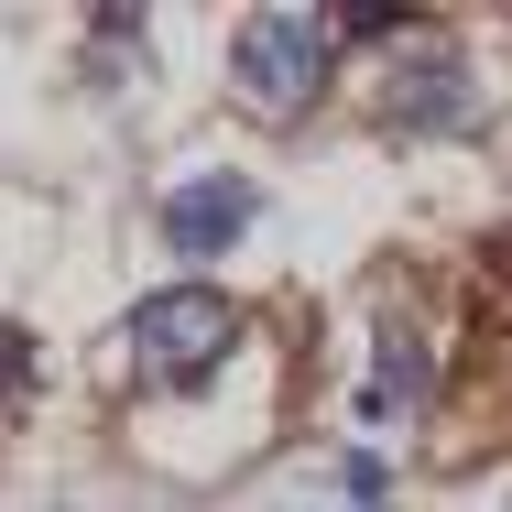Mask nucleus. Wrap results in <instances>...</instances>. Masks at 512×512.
<instances>
[{
	"label": "nucleus",
	"mask_w": 512,
	"mask_h": 512,
	"mask_svg": "<svg viewBox=\"0 0 512 512\" xmlns=\"http://www.w3.org/2000/svg\"><path fill=\"white\" fill-rule=\"evenodd\" d=\"M327 44L338 22H306V11H251L229 33V88L251 120H306L316 88H327Z\"/></svg>",
	"instance_id": "nucleus-1"
},
{
	"label": "nucleus",
	"mask_w": 512,
	"mask_h": 512,
	"mask_svg": "<svg viewBox=\"0 0 512 512\" xmlns=\"http://www.w3.org/2000/svg\"><path fill=\"white\" fill-rule=\"evenodd\" d=\"M120 349H131V382H207L229 349H240V306L229 295H207V284H175V295H153V306L120 327Z\"/></svg>",
	"instance_id": "nucleus-2"
},
{
	"label": "nucleus",
	"mask_w": 512,
	"mask_h": 512,
	"mask_svg": "<svg viewBox=\"0 0 512 512\" xmlns=\"http://www.w3.org/2000/svg\"><path fill=\"white\" fill-rule=\"evenodd\" d=\"M251 218H262V186H251V175H218V164H207V175H175V186H164V240H175V262H218Z\"/></svg>",
	"instance_id": "nucleus-3"
},
{
	"label": "nucleus",
	"mask_w": 512,
	"mask_h": 512,
	"mask_svg": "<svg viewBox=\"0 0 512 512\" xmlns=\"http://www.w3.org/2000/svg\"><path fill=\"white\" fill-rule=\"evenodd\" d=\"M382 109H393V131H447V142H469V131L491 120V109H480V77H469V66H404Z\"/></svg>",
	"instance_id": "nucleus-4"
},
{
	"label": "nucleus",
	"mask_w": 512,
	"mask_h": 512,
	"mask_svg": "<svg viewBox=\"0 0 512 512\" xmlns=\"http://www.w3.org/2000/svg\"><path fill=\"white\" fill-rule=\"evenodd\" d=\"M436 393V349L414 327H382V371H371V414H414Z\"/></svg>",
	"instance_id": "nucleus-5"
},
{
	"label": "nucleus",
	"mask_w": 512,
	"mask_h": 512,
	"mask_svg": "<svg viewBox=\"0 0 512 512\" xmlns=\"http://www.w3.org/2000/svg\"><path fill=\"white\" fill-rule=\"evenodd\" d=\"M491 273H502V284H512V229H502V240H491Z\"/></svg>",
	"instance_id": "nucleus-6"
},
{
	"label": "nucleus",
	"mask_w": 512,
	"mask_h": 512,
	"mask_svg": "<svg viewBox=\"0 0 512 512\" xmlns=\"http://www.w3.org/2000/svg\"><path fill=\"white\" fill-rule=\"evenodd\" d=\"M502 512H512V491H502Z\"/></svg>",
	"instance_id": "nucleus-7"
}]
</instances>
